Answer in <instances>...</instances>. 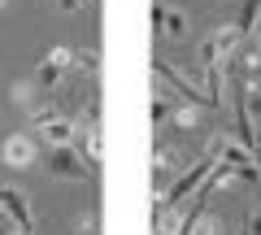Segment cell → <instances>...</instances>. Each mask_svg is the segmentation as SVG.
<instances>
[{
	"instance_id": "cell-1",
	"label": "cell",
	"mask_w": 261,
	"mask_h": 235,
	"mask_svg": "<svg viewBox=\"0 0 261 235\" xmlns=\"http://www.w3.org/2000/svg\"><path fill=\"white\" fill-rule=\"evenodd\" d=\"M48 174H57V179H70V183H87V179H96V170L87 166V161L79 157L74 148H53V152H48Z\"/></svg>"
},
{
	"instance_id": "cell-2",
	"label": "cell",
	"mask_w": 261,
	"mask_h": 235,
	"mask_svg": "<svg viewBox=\"0 0 261 235\" xmlns=\"http://www.w3.org/2000/svg\"><path fill=\"white\" fill-rule=\"evenodd\" d=\"M35 126H39V135H44L53 148H70V144H74V122L61 118L57 109H39L35 113Z\"/></svg>"
},
{
	"instance_id": "cell-3",
	"label": "cell",
	"mask_w": 261,
	"mask_h": 235,
	"mask_svg": "<svg viewBox=\"0 0 261 235\" xmlns=\"http://www.w3.org/2000/svg\"><path fill=\"white\" fill-rule=\"evenodd\" d=\"M70 61H74V53H70V48H48V57L39 61V70H35V83L57 87V83H61V74L70 70Z\"/></svg>"
},
{
	"instance_id": "cell-4",
	"label": "cell",
	"mask_w": 261,
	"mask_h": 235,
	"mask_svg": "<svg viewBox=\"0 0 261 235\" xmlns=\"http://www.w3.org/2000/svg\"><path fill=\"white\" fill-rule=\"evenodd\" d=\"M152 74H157V79H166V83L174 87V92H183L192 105H200V100H205V96H200V87H196V83H187V79L178 74V70L170 66V61H161V57H152Z\"/></svg>"
},
{
	"instance_id": "cell-5",
	"label": "cell",
	"mask_w": 261,
	"mask_h": 235,
	"mask_svg": "<svg viewBox=\"0 0 261 235\" xmlns=\"http://www.w3.org/2000/svg\"><path fill=\"white\" fill-rule=\"evenodd\" d=\"M31 161H35V144H31L27 135H9V140H5V166L22 170V166H31Z\"/></svg>"
},
{
	"instance_id": "cell-6",
	"label": "cell",
	"mask_w": 261,
	"mask_h": 235,
	"mask_svg": "<svg viewBox=\"0 0 261 235\" xmlns=\"http://www.w3.org/2000/svg\"><path fill=\"white\" fill-rule=\"evenodd\" d=\"M257 13H261V0H244L240 18H235V35H240V39L252 35V27H257Z\"/></svg>"
},
{
	"instance_id": "cell-7",
	"label": "cell",
	"mask_w": 261,
	"mask_h": 235,
	"mask_svg": "<svg viewBox=\"0 0 261 235\" xmlns=\"http://www.w3.org/2000/svg\"><path fill=\"white\" fill-rule=\"evenodd\" d=\"M161 18H166V31H170V35H183V31H187V22H183V13H178V9H170V5H166V13H161Z\"/></svg>"
},
{
	"instance_id": "cell-8",
	"label": "cell",
	"mask_w": 261,
	"mask_h": 235,
	"mask_svg": "<svg viewBox=\"0 0 261 235\" xmlns=\"http://www.w3.org/2000/svg\"><path fill=\"white\" fill-rule=\"evenodd\" d=\"M79 235H100V231H96V218H92V214L79 218Z\"/></svg>"
},
{
	"instance_id": "cell-9",
	"label": "cell",
	"mask_w": 261,
	"mask_h": 235,
	"mask_svg": "<svg viewBox=\"0 0 261 235\" xmlns=\"http://www.w3.org/2000/svg\"><path fill=\"white\" fill-rule=\"evenodd\" d=\"M244 235H261V209H257V214H248V222H244Z\"/></svg>"
},
{
	"instance_id": "cell-10",
	"label": "cell",
	"mask_w": 261,
	"mask_h": 235,
	"mask_svg": "<svg viewBox=\"0 0 261 235\" xmlns=\"http://www.w3.org/2000/svg\"><path fill=\"white\" fill-rule=\"evenodd\" d=\"M166 118H170V109H166V100L157 96V100H152V122H166Z\"/></svg>"
},
{
	"instance_id": "cell-11",
	"label": "cell",
	"mask_w": 261,
	"mask_h": 235,
	"mask_svg": "<svg viewBox=\"0 0 261 235\" xmlns=\"http://www.w3.org/2000/svg\"><path fill=\"white\" fill-rule=\"evenodd\" d=\"M170 118H174L178 126H196V113L192 109H178V113H170Z\"/></svg>"
},
{
	"instance_id": "cell-12",
	"label": "cell",
	"mask_w": 261,
	"mask_h": 235,
	"mask_svg": "<svg viewBox=\"0 0 261 235\" xmlns=\"http://www.w3.org/2000/svg\"><path fill=\"white\" fill-rule=\"evenodd\" d=\"M57 5H61V13H79L87 0H57Z\"/></svg>"
}]
</instances>
